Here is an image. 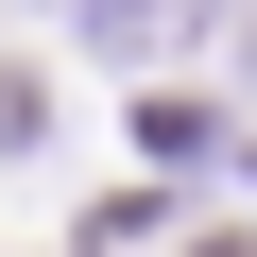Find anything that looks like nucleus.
I'll list each match as a JSON object with an SVG mask.
<instances>
[{"mask_svg": "<svg viewBox=\"0 0 257 257\" xmlns=\"http://www.w3.org/2000/svg\"><path fill=\"white\" fill-rule=\"evenodd\" d=\"M206 257H257V240H206Z\"/></svg>", "mask_w": 257, "mask_h": 257, "instance_id": "obj_1", "label": "nucleus"}]
</instances>
